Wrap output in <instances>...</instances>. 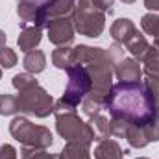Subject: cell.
Segmentation results:
<instances>
[{
    "label": "cell",
    "mask_w": 159,
    "mask_h": 159,
    "mask_svg": "<svg viewBox=\"0 0 159 159\" xmlns=\"http://www.w3.org/2000/svg\"><path fill=\"white\" fill-rule=\"evenodd\" d=\"M156 100L146 89L144 81H117L113 83L107 98L106 109L111 119H122L129 124L146 126L154 119Z\"/></svg>",
    "instance_id": "obj_1"
},
{
    "label": "cell",
    "mask_w": 159,
    "mask_h": 159,
    "mask_svg": "<svg viewBox=\"0 0 159 159\" xmlns=\"http://www.w3.org/2000/svg\"><path fill=\"white\" fill-rule=\"evenodd\" d=\"M74 54H76V63L83 65L93 80V91L89 94L94 98L106 100L113 87L115 63L122 57L119 44L111 46L109 50L100 46L78 44L74 46Z\"/></svg>",
    "instance_id": "obj_2"
},
{
    "label": "cell",
    "mask_w": 159,
    "mask_h": 159,
    "mask_svg": "<svg viewBox=\"0 0 159 159\" xmlns=\"http://www.w3.org/2000/svg\"><path fill=\"white\" fill-rule=\"evenodd\" d=\"M54 115H56V128L57 133L67 141V143H81V144H91L94 141V133L89 122L81 120L76 113V106L65 102L59 98L54 106Z\"/></svg>",
    "instance_id": "obj_3"
},
{
    "label": "cell",
    "mask_w": 159,
    "mask_h": 159,
    "mask_svg": "<svg viewBox=\"0 0 159 159\" xmlns=\"http://www.w3.org/2000/svg\"><path fill=\"white\" fill-rule=\"evenodd\" d=\"M11 137L26 148H50L54 143V135L46 126L34 124L26 117H15L9 124Z\"/></svg>",
    "instance_id": "obj_4"
},
{
    "label": "cell",
    "mask_w": 159,
    "mask_h": 159,
    "mask_svg": "<svg viewBox=\"0 0 159 159\" xmlns=\"http://www.w3.org/2000/svg\"><path fill=\"white\" fill-rule=\"evenodd\" d=\"M74 30L80 35L96 39L106 28V11H102L93 0H76V11L72 17Z\"/></svg>",
    "instance_id": "obj_5"
},
{
    "label": "cell",
    "mask_w": 159,
    "mask_h": 159,
    "mask_svg": "<svg viewBox=\"0 0 159 159\" xmlns=\"http://www.w3.org/2000/svg\"><path fill=\"white\" fill-rule=\"evenodd\" d=\"M19 102H20V113L34 115L37 119L50 117V113H54V106H56L54 98L41 85L20 91L19 93Z\"/></svg>",
    "instance_id": "obj_6"
},
{
    "label": "cell",
    "mask_w": 159,
    "mask_h": 159,
    "mask_svg": "<svg viewBox=\"0 0 159 159\" xmlns=\"http://www.w3.org/2000/svg\"><path fill=\"white\" fill-rule=\"evenodd\" d=\"M67 76H69L67 87H65V93H63L61 98L78 107L83 102V98L93 91V80L89 76L87 69L83 65H80V63H76L74 67H70L67 70Z\"/></svg>",
    "instance_id": "obj_7"
},
{
    "label": "cell",
    "mask_w": 159,
    "mask_h": 159,
    "mask_svg": "<svg viewBox=\"0 0 159 159\" xmlns=\"http://www.w3.org/2000/svg\"><path fill=\"white\" fill-rule=\"evenodd\" d=\"M48 41L56 46H69L74 41V22L72 19H54L46 24Z\"/></svg>",
    "instance_id": "obj_8"
},
{
    "label": "cell",
    "mask_w": 159,
    "mask_h": 159,
    "mask_svg": "<svg viewBox=\"0 0 159 159\" xmlns=\"http://www.w3.org/2000/svg\"><path fill=\"white\" fill-rule=\"evenodd\" d=\"M56 0H19L17 2V15L20 24H34L37 26L39 17L44 7H48Z\"/></svg>",
    "instance_id": "obj_9"
},
{
    "label": "cell",
    "mask_w": 159,
    "mask_h": 159,
    "mask_svg": "<svg viewBox=\"0 0 159 159\" xmlns=\"http://www.w3.org/2000/svg\"><path fill=\"white\" fill-rule=\"evenodd\" d=\"M115 76L119 81H139L143 76V69L135 57H120L115 63Z\"/></svg>",
    "instance_id": "obj_10"
},
{
    "label": "cell",
    "mask_w": 159,
    "mask_h": 159,
    "mask_svg": "<svg viewBox=\"0 0 159 159\" xmlns=\"http://www.w3.org/2000/svg\"><path fill=\"white\" fill-rule=\"evenodd\" d=\"M41 39H43V28L34 26V24H20V35L17 39V44L22 52L35 50V46H39Z\"/></svg>",
    "instance_id": "obj_11"
},
{
    "label": "cell",
    "mask_w": 159,
    "mask_h": 159,
    "mask_svg": "<svg viewBox=\"0 0 159 159\" xmlns=\"http://www.w3.org/2000/svg\"><path fill=\"white\" fill-rule=\"evenodd\" d=\"M135 32H137V26L129 19H117L111 24V28H109L111 39L115 41L117 44H126V41L129 39Z\"/></svg>",
    "instance_id": "obj_12"
},
{
    "label": "cell",
    "mask_w": 159,
    "mask_h": 159,
    "mask_svg": "<svg viewBox=\"0 0 159 159\" xmlns=\"http://www.w3.org/2000/svg\"><path fill=\"white\" fill-rule=\"evenodd\" d=\"M126 154L128 150H122V146L113 139H104L94 148V159H122Z\"/></svg>",
    "instance_id": "obj_13"
},
{
    "label": "cell",
    "mask_w": 159,
    "mask_h": 159,
    "mask_svg": "<svg viewBox=\"0 0 159 159\" xmlns=\"http://www.w3.org/2000/svg\"><path fill=\"white\" fill-rule=\"evenodd\" d=\"M126 48H128V52L131 54V57H135L139 63H143L144 57H146V54H148L150 43L146 41V37H144L143 34H139V30H137L129 39L126 41Z\"/></svg>",
    "instance_id": "obj_14"
},
{
    "label": "cell",
    "mask_w": 159,
    "mask_h": 159,
    "mask_svg": "<svg viewBox=\"0 0 159 159\" xmlns=\"http://www.w3.org/2000/svg\"><path fill=\"white\" fill-rule=\"evenodd\" d=\"M52 65L56 69L61 70H69L70 67L76 65V54H74V46H57L52 52Z\"/></svg>",
    "instance_id": "obj_15"
},
{
    "label": "cell",
    "mask_w": 159,
    "mask_h": 159,
    "mask_svg": "<svg viewBox=\"0 0 159 159\" xmlns=\"http://www.w3.org/2000/svg\"><path fill=\"white\" fill-rule=\"evenodd\" d=\"M124 139L128 141V144L131 148H144V146H148L152 143L146 126H137V124H129L128 126V131H126Z\"/></svg>",
    "instance_id": "obj_16"
},
{
    "label": "cell",
    "mask_w": 159,
    "mask_h": 159,
    "mask_svg": "<svg viewBox=\"0 0 159 159\" xmlns=\"http://www.w3.org/2000/svg\"><path fill=\"white\" fill-rule=\"evenodd\" d=\"M143 63H144L143 72L146 74V78L159 80V39H154V43L150 44L148 54Z\"/></svg>",
    "instance_id": "obj_17"
},
{
    "label": "cell",
    "mask_w": 159,
    "mask_h": 159,
    "mask_svg": "<svg viewBox=\"0 0 159 159\" xmlns=\"http://www.w3.org/2000/svg\"><path fill=\"white\" fill-rule=\"evenodd\" d=\"M22 65H24L26 72L39 74L46 69V56H44L43 50H30V52H26V56L22 59Z\"/></svg>",
    "instance_id": "obj_18"
},
{
    "label": "cell",
    "mask_w": 159,
    "mask_h": 159,
    "mask_svg": "<svg viewBox=\"0 0 159 159\" xmlns=\"http://www.w3.org/2000/svg\"><path fill=\"white\" fill-rule=\"evenodd\" d=\"M57 159H91L89 144H81V143H67L65 148L57 154Z\"/></svg>",
    "instance_id": "obj_19"
},
{
    "label": "cell",
    "mask_w": 159,
    "mask_h": 159,
    "mask_svg": "<svg viewBox=\"0 0 159 159\" xmlns=\"http://www.w3.org/2000/svg\"><path fill=\"white\" fill-rule=\"evenodd\" d=\"M91 128H93V133H94V141H104V139H109L111 137V120L102 117V115H96L89 120Z\"/></svg>",
    "instance_id": "obj_20"
},
{
    "label": "cell",
    "mask_w": 159,
    "mask_h": 159,
    "mask_svg": "<svg viewBox=\"0 0 159 159\" xmlns=\"http://www.w3.org/2000/svg\"><path fill=\"white\" fill-rule=\"evenodd\" d=\"M20 113V102H19V96L15 94H0V115L2 117H11V115H17Z\"/></svg>",
    "instance_id": "obj_21"
},
{
    "label": "cell",
    "mask_w": 159,
    "mask_h": 159,
    "mask_svg": "<svg viewBox=\"0 0 159 159\" xmlns=\"http://www.w3.org/2000/svg\"><path fill=\"white\" fill-rule=\"evenodd\" d=\"M141 28L146 35H152L154 39H159V15L146 13L141 19Z\"/></svg>",
    "instance_id": "obj_22"
},
{
    "label": "cell",
    "mask_w": 159,
    "mask_h": 159,
    "mask_svg": "<svg viewBox=\"0 0 159 159\" xmlns=\"http://www.w3.org/2000/svg\"><path fill=\"white\" fill-rule=\"evenodd\" d=\"M13 87L20 93V91H26V89H32L35 85H39V81L35 80V74H30V72H22V74H15L11 80Z\"/></svg>",
    "instance_id": "obj_23"
},
{
    "label": "cell",
    "mask_w": 159,
    "mask_h": 159,
    "mask_svg": "<svg viewBox=\"0 0 159 159\" xmlns=\"http://www.w3.org/2000/svg\"><path fill=\"white\" fill-rule=\"evenodd\" d=\"M20 157L22 159H57V156L56 154H48L43 148H26V146H22Z\"/></svg>",
    "instance_id": "obj_24"
},
{
    "label": "cell",
    "mask_w": 159,
    "mask_h": 159,
    "mask_svg": "<svg viewBox=\"0 0 159 159\" xmlns=\"http://www.w3.org/2000/svg\"><path fill=\"white\" fill-rule=\"evenodd\" d=\"M17 61H19V57H17V54H15L13 48H9V46L0 48V67H4V69H13V67L17 65Z\"/></svg>",
    "instance_id": "obj_25"
},
{
    "label": "cell",
    "mask_w": 159,
    "mask_h": 159,
    "mask_svg": "<svg viewBox=\"0 0 159 159\" xmlns=\"http://www.w3.org/2000/svg\"><path fill=\"white\" fill-rule=\"evenodd\" d=\"M146 129H148V135H150V141L152 143L159 141V104H157V107H156L154 119L146 124Z\"/></svg>",
    "instance_id": "obj_26"
},
{
    "label": "cell",
    "mask_w": 159,
    "mask_h": 159,
    "mask_svg": "<svg viewBox=\"0 0 159 159\" xmlns=\"http://www.w3.org/2000/svg\"><path fill=\"white\" fill-rule=\"evenodd\" d=\"M128 126H129V122H126V120L111 119V135L124 139L126 137V131H128Z\"/></svg>",
    "instance_id": "obj_27"
},
{
    "label": "cell",
    "mask_w": 159,
    "mask_h": 159,
    "mask_svg": "<svg viewBox=\"0 0 159 159\" xmlns=\"http://www.w3.org/2000/svg\"><path fill=\"white\" fill-rule=\"evenodd\" d=\"M0 159H17V150L11 144H2L0 146Z\"/></svg>",
    "instance_id": "obj_28"
},
{
    "label": "cell",
    "mask_w": 159,
    "mask_h": 159,
    "mask_svg": "<svg viewBox=\"0 0 159 159\" xmlns=\"http://www.w3.org/2000/svg\"><path fill=\"white\" fill-rule=\"evenodd\" d=\"M102 11H111V6L115 4V0H93Z\"/></svg>",
    "instance_id": "obj_29"
},
{
    "label": "cell",
    "mask_w": 159,
    "mask_h": 159,
    "mask_svg": "<svg viewBox=\"0 0 159 159\" xmlns=\"http://www.w3.org/2000/svg\"><path fill=\"white\" fill-rule=\"evenodd\" d=\"M144 7L150 11H159V0H144Z\"/></svg>",
    "instance_id": "obj_30"
},
{
    "label": "cell",
    "mask_w": 159,
    "mask_h": 159,
    "mask_svg": "<svg viewBox=\"0 0 159 159\" xmlns=\"http://www.w3.org/2000/svg\"><path fill=\"white\" fill-rule=\"evenodd\" d=\"M6 41H7L6 32H2V30H0V48H4V46H6Z\"/></svg>",
    "instance_id": "obj_31"
},
{
    "label": "cell",
    "mask_w": 159,
    "mask_h": 159,
    "mask_svg": "<svg viewBox=\"0 0 159 159\" xmlns=\"http://www.w3.org/2000/svg\"><path fill=\"white\" fill-rule=\"evenodd\" d=\"M120 2H124V4H133L135 0H120Z\"/></svg>",
    "instance_id": "obj_32"
},
{
    "label": "cell",
    "mask_w": 159,
    "mask_h": 159,
    "mask_svg": "<svg viewBox=\"0 0 159 159\" xmlns=\"http://www.w3.org/2000/svg\"><path fill=\"white\" fill-rule=\"evenodd\" d=\"M135 159H148V157H135Z\"/></svg>",
    "instance_id": "obj_33"
},
{
    "label": "cell",
    "mask_w": 159,
    "mask_h": 159,
    "mask_svg": "<svg viewBox=\"0 0 159 159\" xmlns=\"http://www.w3.org/2000/svg\"><path fill=\"white\" fill-rule=\"evenodd\" d=\"M0 80H2V69H0Z\"/></svg>",
    "instance_id": "obj_34"
}]
</instances>
